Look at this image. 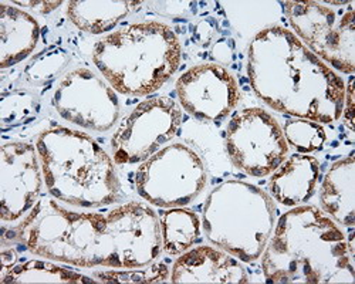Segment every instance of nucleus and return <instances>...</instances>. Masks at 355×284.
Returning a JSON list of instances; mask_svg holds the SVG:
<instances>
[{"label": "nucleus", "mask_w": 355, "mask_h": 284, "mask_svg": "<svg viewBox=\"0 0 355 284\" xmlns=\"http://www.w3.org/2000/svg\"><path fill=\"white\" fill-rule=\"evenodd\" d=\"M248 76L254 94L277 112L324 124L343 116L344 80L283 26L250 40Z\"/></svg>", "instance_id": "1"}, {"label": "nucleus", "mask_w": 355, "mask_h": 284, "mask_svg": "<svg viewBox=\"0 0 355 284\" xmlns=\"http://www.w3.org/2000/svg\"><path fill=\"white\" fill-rule=\"evenodd\" d=\"M260 259L269 283H355L344 232L315 206H295L282 215Z\"/></svg>", "instance_id": "2"}, {"label": "nucleus", "mask_w": 355, "mask_h": 284, "mask_svg": "<svg viewBox=\"0 0 355 284\" xmlns=\"http://www.w3.org/2000/svg\"><path fill=\"white\" fill-rule=\"evenodd\" d=\"M36 150L46 188L57 201L90 209L120 199L114 162L90 135L51 127L39 134Z\"/></svg>", "instance_id": "3"}, {"label": "nucleus", "mask_w": 355, "mask_h": 284, "mask_svg": "<svg viewBox=\"0 0 355 284\" xmlns=\"http://www.w3.org/2000/svg\"><path fill=\"white\" fill-rule=\"evenodd\" d=\"M182 47L161 21L131 23L98 40L93 62L111 87L125 96L158 91L181 64Z\"/></svg>", "instance_id": "4"}, {"label": "nucleus", "mask_w": 355, "mask_h": 284, "mask_svg": "<svg viewBox=\"0 0 355 284\" xmlns=\"http://www.w3.org/2000/svg\"><path fill=\"white\" fill-rule=\"evenodd\" d=\"M9 238L44 259L76 267L112 269L114 246L107 215L69 211L49 196L39 199Z\"/></svg>", "instance_id": "5"}, {"label": "nucleus", "mask_w": 355, "mask_h": 284, "mask_svg": "<svg viewBox=\"0 0 355 284\" xmlns=\"http://www.w3.org/2000/svg\"><path fill=\"white\" fill-rule=\"evenodd\" d=\"M275 226L273 197L243 181L218 185L203 205L202 229L206 239L245 263L260 259Z\"/></svg>", "instance_id": "6"}, {"label": "nucleus", "mask_w": 355, "mask_h": 284, "mask_svg": "<svg viewBox=\"0 0 355 284\" xmlns=\"http://www.w3.org/2000/svg\"><path fill=\"white\" fill-rule=\"evenodd\" d=\"M208 182L199 154L185 144L166 145L141 162L135 174L138 195L158 208H184Z\"/></svg>", "instance_id": "7"}, {"label": "nucleus", "mask_w": 355, "mask_h": 284, "mask_svg": "<svg viewBox=\"0 0 355 284\" xmlns=\"http://www.w3.org/2000/svg\"><path fill=\"white\" fill-rule=\"evenodd\" d=\"M287 19L297 36L317 57L345 74L355 71L354 3L286 2Z\"/></svg>", "instance_id": "8"}, {"label": "nucleus", "mask_w": 355, "mask_h": 284, "mask_svg": "<svg viewBox=\"0 0 355 284\" xmlns=\"http://www.w3.org/2000/svg\"><path fill=\"white\" fill-rule=\"evenodd\" d=\"M225 147L232 163L254 178L273 174L288 154L283 128L259 107L234 114L226 128Z\"/></svg>", "instance_id": "9"}, {"label": "nucleus", "mask_w": 355, "mask_h": 284, "mask_svg": "<svg viewBox=\"0 0 355 284\" xmlns=\"http://www.w3.org/2000/svg\"><path fill=\"white\" fill-rule=\"evenodd\" d=\"M181 121L182 111L169 97H153L139 103L111 138L114 162L132 165L146 161L176 135Z\"/></svg>", "instance_id": "10"}, {"label": "nucleus", "mask_w": 355, "mask_h": 284, "mask_svg": "<svg viewBox=\"0 0 355 284\" xmlns=\"http://www.w3.org/2000/svg\"><path fill=\"white\" fill-rule=\"evenodd\" d=\"M53 105L66 121L97 132L111 130L120 117L115 90L88 69H76L60 78Z\"/></svg>", "instance_id": "11"}, {"label": "nucleus", "mask_w": 355, "mask_h": 284, "mask_svg": "<svg viewBox=\"0 0 355 284\" xmlns=\"http://www.w3.org/2000/svg\"><path fill=\"white\" fill-rule=\"evenodd\" d=\"M112 246V269H135L154 263L162 251L159 218L150 206L128 202L107 213Z\"/></svg>", "instance_id": "12"}, {"label": "nucleus", "mask_w": 355, "mask_h": 284, "mask_svg": "<svg viewBox=\"0 0 355 284\" xmlns=\"http://www.w3.org/2000/svg\"><path fill=\"white\" fill-rule=\"evenodd\" d=\"M43 170L37 150L27 142H6L0 148V216L13 223L39 201Z\"/></svg>", "instance_id": "13"}, {"label": "nucleus", "mask_w": 355, "mask_h": 284, "mask_svg": "<svg viewBox=\"0 0 355 284\" xmlns=\"http://www.w3.org/2000/svg\"><path fill=\"white\" fill-rule=\"evenodd\" d=\"M181 107L199 121L216 123L241 101L239 85L220 64L205 63L187 70L176 81Z\"/></svg>", "instance_id": "14"}, {"label": "nucleus", "mask_w": 355, "mask_h": 284, "mask_svg": "<svg viewBox=\"0 0 355 284\" xmlns=\"http://www.w3.org/2000/svg\"><path fill=\"white\" fill-rule=\"evenodd\" d=\"M171 283L176 284H246L249 276L232 254L212 246L187 250L172 266Z\"/></svg>", "instance_id": "15"}, {"label": "nucleus", "mask_w": 355, "mask_h": 284, "mask_svg": "<svg viewBox=\"0 0 355 284\" xmlns=\"http://www.w3.org/2000/svg\"><path fill=\"white\" fill-rule=\"evenodd\" d=\"M320 181V162L307 154H294L273 172L270 196L284 206H300L313 197Z\"/></svg>", "instance_id": "16"}, {"label": "nucleus", "mask_w": 355, "mask_h": 284, "mask_svg": "<svg viewBox=\"0 0 355 284\" xmlns=\"http://www.w3.org/2000/svg\"><path fill=\"white\" fill-rule=\"evenodd\" d=\"M40 39L37 20L9 3H0V67L8 69L31 55Z\"/></svg>", "instance_id": "17"}, {"label": "nucleus", "mask_w": 355, "mask_h": 284, "mask_svg": "<svg viewBox=\"0 0 355 284\" xmlns=\"http://www.w3.org/2000/svg\"><path fill=\"white\" fill-rule=\"evenodd\" d=\"M320 204L322 212L334 222L352 227L355 224V159L351 154L333 163L325 174Z\"/></svg>", "instance_id": "18"}, {"label": "nucleus", "mask_w": 355, "mask_h": 284, "mask_svg": "<svg viewBox=\"0 0 355 284\" xmlns=\"http://www.w3.org/2000/svg\"><path fill=\"white\" fill-rule=\"evenodd\" d=\"M139 2L125 0H77L67 6L69 19L83 32L103 35L125 19Z\"/></svg>", "instance_id": "19"}, {"label": "nucleus", "mask_w": 355, "mask_h": 284, "mask_svg": "<svg viewBox=\"0 0 355 284\" xmlns=\"http://www.w3.org/2000/svg\"><path fill=\"white\" fill-rule=\"evenodd\" d=\"M198 215L185 208H169L159 216L162 250L171 256L189 250L200 235Z\"/></svg>", "instance_id": "20"}, {"label": "nucleus", "mask_w": 355, "mask_h": 284, "mask_svg": "<svg viewBox=\"0 0 355 284\" xmlns=\"http://www.w3.org/2000/svg\"><path fill=\"white\" fill-rule=\"evenodd\" d=\"M2 283H66V284H90L97 283L96 278H90L74 270L57 266L50 262L28 260L21 265H15L5 277L0 278Z\"/></svg>", "instance_id": "21"}, {"label": "nucleus", "mask_w": 355, "mask_h": 284, "mask_svg": "<svg viewBox=\"0 0 355 284\" xmlns=\"http://www.w3.org/2000/svg\"><path fill=\"white\" fill-rule=\"evenodd\" d=\"M283 134L287 144L302 154L321 151L327 141V134L318 123L303 118L287 120L283 127Z\"/></svg>", "instance_id": "22"}, {"label": "nucleus", "mask_w": 355, "mask_h": 284, "mask_svg": "<svg viewBox=\"0 0 355 284\" xmlns=\"http://www.w3.org/2000/svg\"><path fill=\"white\" fill-rule=\"evenodd\" d=\"M97 283H121V284H157L165 283L171 277L169 269L162 263H151L135 269H111L97 272L93 276Z\"/></svg>", "instance_id": "23"}, {"label": "nucleus", "mask_w": 355, "mask_h": 284, "mask_svg": "<svg viewBox=\"0 0 355 284\" xmlns=\"http://www.w3.org/2000/svg\"><path fill=\"white\" fill-rule=\"evenodd\" d=\"M69 57L63 50H51L35 59L24 70L26 78L31 82H43L62 71Z\"/></svg>", "instance_id": "24"}, {"label": "nucleus", "mask_w": 355, "mask_h": 284, "mask_svg": "<svg viewBox=\"0 0 355 284\" xmlns=\"http://www.w3.org/2000/svg\"><path fill=\"white\" fill-rule=\"evenodd\" d=\"M35 100L26 93H13L2 98V125H16L32 117Z\"/></svg>", "instance_id": "25"}, {"label": "nucleus", "mask_w": 355, "mask_h": 284, "mask_svg": "<svg viewBox=\"0 0 355 284\" xmlns=\"http://www.w3.org/2000/svg\"><path fill=\"white\" fill-rule=\"evenodd\" d=\"M344 124L354 131V80L351 78L348 85H345V100H344Z\"/></svg>", "instance_id": "26"}, {"label": "nucleus", "mask_w": 355, "mask_h": 284, "mask_svg": "<svg viewBox=\"0 0 355 284\" xmlns=\"http://www.w3.org/2000/svg\"><path fill=\"white\" fill-rule=\"evenodd\" d=\"M17 260V254L13 249H3L2 250V274H0V278L5 277L6 273L16 265Z\"/></svg>", "instance_id": "27"}, {"label": "nucleus", "mask_w": 355, "mask_h": 284, "mask_svg": "<svg viewBox=\"0 0 355 284\" xmlns=\"http://www.w3.org/2000/svg\"><path fill=\"white\" fill-rule=\"evenodd\" d=\"M13 3L20 5V6L33 8V9L39 10L40 13H49L62 5V2H13Z\"/></svg>", "instance_id": "28"}]
</instances>
